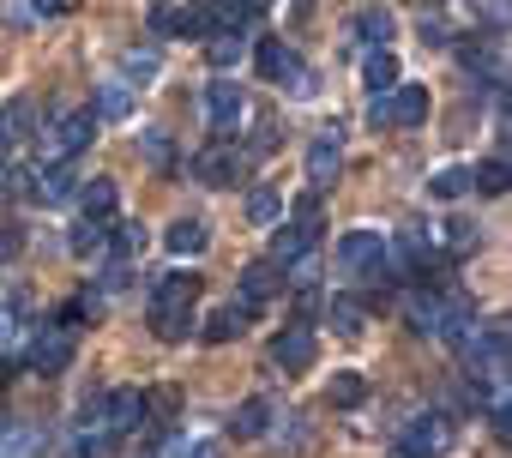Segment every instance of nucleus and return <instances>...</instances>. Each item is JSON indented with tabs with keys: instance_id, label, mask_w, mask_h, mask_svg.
Listing matches in <instances>:
<instances>
[{
	"instance_id": "1",
	"label": "nucleus",
	"mask_w": 512,
	"mask_h": 458,
	"mask_svg": "<svg viewBox=\"0 0 512 458\" xmlns=\"http://www.w3.org/2000/svg\"><path fill=\"white\" fill-rule=\"evenodd\" d=\"M314 248H320V193H302V199L290 205V223L272 236V260L290 272V266H302Z\"/></svg>"
},
{
	"instance_id": "2",
	"label": "nucleus",
	"mask_w": 512,
	"mask_h": 458,
	"mask_svg": "<svg viewBox=\"0 0 512 458\" xmlns=\"http://www.w3.org/2000/svg\"><path fill=\"white\" fill-rule=\"evenodd\" d=\"M91 139H97V109H67L37 133V163H73Z\"/></svg>"
},
{
	"instance_id": "3",
	"label": "nucleus",
	"mask_w": 512,
	"mask_h": 458,
	"mask_svg": "<svg viewBox=\"0 0 512 458\" xmlns=\"http://www.w3.org/2000/svg\"><path fill=\"white\" fill-rule=\"evenodd\" d=\"M338 272L344 278H368V284H392L386 236H380V229H350V236L338 242Z\"/></svg>"
},
{
	"instance_id": "4",
	"label": "nucleus",
	"mask_w": 512,
	"mask_h": 458,
	"mask_svg": "<svg viewBox=\"0 0 512 458\" xmlns=\"http://www.w3.org/2000/svg\"><path fill=\"white\" fill-rule=\"evenodd\" d=\"M452 416L446 410H422V416H410L404 428H398V458H440L446 446H452Z\"/></svg>"
},
{
	"instance_id": "5",
	"label": "nucleus",
	"mask_w": 512,
	"mask_h": 458,
	"mask_svg": "<svg viewBox=\"0 0 512 458\" xmlns=\"http://www.w3.org/2000/svg\"><path fill=\"white\" fill-rule=\"evenodd\" d=\"M253 61H260V79L266 85H290V91H314V73L302 67V55L278 37H260L253 43Z\"/></svg>"
},
{
	"instance_id": "6",
	"label": "nucleus",
	"mask_w": 512,
	"mask_h": 458,
	"mask_svg": "<svg viewBox=\"0 0 512 458\" xmlns=\"http://www.w3.org/2000/svg\"><path fill=\"white\" fill-rule=\"evenodd\" d=\"M73 356H79V326H67V320L55 314V320L31 338V368H37V374H67Z\"/></svg>"
},
{
	"instance_id": "7",
	"label": "nucleus",
	"mask_w": 512,
	"mask_h": 458,
	"mask_svg": "<svg viewBox=\"0 0 512 458\" xmlns=\"http://www.w3.org/2000/svg\"><path fill=\"white\" fill-rule=\"evenodd\" d=\"M145 422H151V398H145L139 386H115V392H103V428H109L115 440L145 434Z\"/></svg>"
},
{
	"instance_id": "8",
	"label": "nucleus",
	"mask_w": 512,
	"mask_h": 458,
	"mask_svg": "<svg viewBox=\"0 0 512 458\" xmlns=\"http://www.w3.org/2000/svg\"><path fill=\"white\" fill-rule=\"evenodd\" d=\"M314 356H320V338H314L308 320H296V326H284V332L272 338V368H284V374L314 368Z\"/></svg>"
},
{
	"instance_id": "9",
	"label": "nucleus",
	"mask_w": 512,
	"mask_h": 458,
	"mask_svg": "<svg viewBox=\"0 0 512 458\" xmlns=\"http://www.w3.org/2000/svg\"><path fill=\"white\" fill-rule=\"evenodd\" d=\"M241 151L229 145V139H217V145H205L187 169H193V181H205V187H235V175H241Z\"/></svg>"
},
{
	"instance_id": "10",
	"label": "nucleus",
	"mask_w": 512,
	"mask_h": 458,
	"mask_svg": "<svg viewBox=\"0 0 512 458\" xmlns=\"http://www.w3.org/2000/svg\"><path fill=\"white\" fill-rule=\"evenodd\" d=\"M151 37H211L205 0H193V7H151Z\"/></svg>"
},
{
	"instance_id": "11",
	"label": "nucleus",
	"mask_w": 512,
	"mask_h": 458,
	"mask_svg": "<svg viewBox=\"0 0 512 458\" xmlns=\"http://www.w3.org/2000/svg\"><path fill=\"white\" fill-rule=\"evenodd\" d=\"M338 169H344V145H338V127H320V139L308 145V181H314V193H326V187L338 181Z\"/></svg>"
},
{
	"instance_id": "12",
	"label": "nucleus",
	"mask_w": 512,
	"mask_h": 458,
	"mask_svg": "<svg viewBox=\"0 0 512 458\" xmlns=\"http://www.w3.org/2000/svg\"><path fill=\"white\" fill-rule=\"evenodd\" d=\"M284 284H290V272H284L278 260H253V266L241 272V302H247V308H260V302H272Z\"/></svg>"
},
{
	"instance_id": "13",
	"label": "nucleus",
	"mask_w": 512,
	"mask_h": 458,
	"mask_svg": "<svg viewBox=\"0 0 512 458\" xmlns=\"http://www.w3.org/2000/svg\"><path fill=\"white\" fill-rule=\"evenodd\" d=\"M272 422H278V404L260 392V398H241V404H235V416H229V434H235V440H260Z\"/></svg>"
},
{
	"instance_id": "14",
	"label": "nucleus",
	"mask_w": 512,
	"mask_h": 458,
	"mask_svg": "<svg viewBox=\"0 0 512 458\" xmlns=\"http://www.w3.org/2000/svg\"><path fill=\"white\" fill-rule=\"evenodd\" d=\"M205 115H211V127H217V133H229V127L247 115V97H241V85H235V79H217V85L205 91Z\"/></svg>"
},
{
	"instance_id": "15",
	"label": "nucleus",
	"mask_w": 512,
	"mask_h": 458,
	"mask_svg": "<svg viewBox=\"0 0 512 458\" xmlns=\"http://www.w3.org/2000/svg\"><path fill=\"white\" fill-rule=\"evenodd\" d=\"M386 121L392 127H422L428 121V85H392L386 91Z\"/></svg>"
},
{
	"instance_id": "16",
	"label": "nucleus",
	"mask_w": 512,
	"mask_h": 458,
	"mask_svg": "<svg viewBox=\"0 0 512 458\" xmlns=\"http://www.w3.org/2000/svg\"><path fill=\"white\" fill-rule=\"evenodd\" d=\"M73 193H79L73 163H37V187H31V199H37V205H67Z\"/></svg>"
},
{
	"instance_id": "17",
	"label": "nucleus",
	"mask_w": 512,
	"mask_h": 458,
	"mask_svg": "<svg viewBox=\"0 0 512 458\" xmlns=\"http://www.w3.org/2000/svg\"><path fill=\"white\" fill-rule=\"evenodd\" d=\"M253 314H260V308H247L241 296H235V302H223V308H217V314L205 320V344H229V338H241Z\"/></svg>"
},
{
	"instance_id": "18",
	"label": "nucleus",
	"mask_w": 512,
	"mask_h": 458,
	"mask_svg": "<svg viewBox=\"0 0 512 458\" xmlns=\"http://www.w3.org/2000/svg\"><path fill=\"white\" fill-rule=\"evenodd\" d=\"M151 332L163 344H181L193 332V302H151Z\"/></svg>"
},
{
	"instance_id": "19",
	"label": "nucleus",
	"mask_w": 512,
	"mask_h": 458,
	"mask_svg": "<svg viewBox=\"0 0 512 458\" xmlns=\"http://www.w3.org/2000/svg\"><path fill=\"white\" fill-rule=\"evenodd\" d=\"M163 242H169V254H205L211 248V229H205V217H175L169 229H163Z\"/></svg>"
},
{
	"instance_id": "20",
	"label": "nucleus",
	"mask_w": 512,
	"mask_h": 458,
	"mask_svg": "<svg viewBox=\"0 0 512 458\" xmlns=\"http://www.w3.org/2000/svg\"><path fill=\"white\" fill-rule=\"evenodd\" d=\"M79 211L85 217H115V205H121V187L109 181V175H91V181H79Z\"/></svg>"
},
{
	"instance_id": "21",
	"label": "nucleus",
	"mask_w": 512,
	"mask_h": 458,
	"mask_svg": "<svg viewBox=\"0 0 512 458\" xmlns=\"http://www.w3.org/2000/svg\"><path fill=\"white\" fill-rule=\"evenodd\" d=\"M31 133H37V97H13L7 109H0V145L31 139Z\"/></svg>"
},
{
	"instance_id": "22",
	"label": "nucleus",
	"mask_w": 512,
	"mask_h": 458,
	"mask_svg": "<svg viewBox=\"0 0 512 458\" xmlns=\"http://www.w3.org/2000/svg\"><path fill=\"white\" fill-rule=\"evenodd\" d=\"M247 49H253V37H247V31H223V37H205V61H211L217 73H229V67H235Z\"/></svg>"
},
{
	"instance_id": "23",
	"label": "nucleus",
	"mask_w": 512,
	"mask_h": 458,
	"mask_svg": "<svg viewBox=\"0 0 512 458\" xmlns=\"http://www.w3.org/2000/svg\"><path fill=\"white\" fill-rule=\"evenodd\" d=\"M43 428H19V422H7L0 428V458H43Z\"/></svg>"
},
{
	"instance_id": "24",
	"label": "nucleus",
	"mask_w": 512,
	"mask_h": 458,
	"mask_svg": "<svg viewBox=\"0 0 512 458\" xmlns=\"http://www.w3.org/2000/svg\"><path fill=\"white\" fill-rule=\"evenodd\" d=\"M356 31H362V43H374V49H392V31H398V19H392L386 7H362V13H356Z\"/></svg>"
},
{
	"instance_id": "25",
	"label": "nucleus",
	"mask_w": 512,
	"mask_h": 458,
	"mask_svg": "<svg viewBox=\"0 0 512 458\" xmlns=\"http://www.w3.org/2000/svg\"><path fill=\"white\" fill-rule=\"evenodd\" d=\"M73 254H109V217H79V229H73Z\"/></svg>"
},
{
	"instance_id": "26",
	"label": "nucleus",
	"mask_w": 512,
	"mask_h": 458,
	"mask_svg": "<svg viewBox=\"0 0 512 458\" xmlns=\"http://www.w3.org/2000/svg\"><path fill=\"white\" fill-rule=\"evenodd\" d=\"M362 79H368V91H374V97H386V91L398 85V55H392V49H374V55H368V67H362Z\"/></svg>"
},
{
	"instance_id": "27",
	"label": "nucleus",
	"mask_w": 512,
	"mask_h": 458,
	"mask_svg": "<svg viewBox=\"0 0 512 458\" xmlns=\"http://www.w3.org/2000/svg\"><path fill=\"white\" fill-rule=\"evenodd\" d=\"M127 115H133V85L109 79V85L97 91V121H127Z\"/></svg>"
},
{
	"instance_id": "28",
	"label": "nucleus",
	"mask_w": 512,
	"mask_h": 458,
	"mask_svg": "<svg viewBox=\"0 0 512 458\" xmlns=\"http://www.w3.org/2000/svg\"><path fill=\"white\" fill-rule=\"evenodd\" d=\"M151 302H199V278L193 272H163L151 284Z\"/></svg>"
},
{
	"instance_id": "29",
	"label": "nucleus",
	"mask_w": 512,
	"mask_h": 458,
	"mask_svg": "<svg viewBox=\"0 0 512 458\" xmlns=\"http://www.w3.org/2000/svg\"><path fill=\"white\" fill-rule=\"evenodd\" d=\"M326 320H332V332L356 338V332H362V320H368V308H362L356 296H332V302H326Z\"/></svg>"
},
{
	"instance_id": "30",
	"label": "nucleus",
	"mask_w": 512,
	"mask_h": 458,
	"mask_svg": "<svg viewBox=\"0 0 512 458\" xmlns=\"http://www.w3.org/2000/svg\"><path fill=\"white\" fill-rule=\"evenodd\" d=\"M157 67H163L157 49H127L121 55V85H145V79H157Z\"/></svg>"
},
{
	"instance_id": "31",
	"label": "nucleus",
	"mask_w": 512,
	"mask_h": 458,
	"mask_svg": "<svg viewBox=\"0 0 512 458\" xmlns=\"http://www.w3.org/2000/svg\"><path fill=\"white\" fill-rule=\"evenodd\" d=\"M326 398H332L338 410H356V404L368 398V380H362L356 368H338V374H332V392H326Z\"/></svg>"
},
{
	"instance_id": "32",
	"label": "nucleus",
	"mask_w": 512,
	"mask_h": 458,
	"mask_svg": "<svg viewBox=\"0 0 512 458\" xmlns=\"http://www.w3.org/2000/svg\"><path fill=\"white\" fill-rule=\"evenodd\" d=\"M247 217H253V223H278V217H284V193H278V187H253V193H247Z\"/></svg>"
},
{
	"instance_id": "33",
	"label": "nucleus",
	"mask_w": 512,
	"mask_h": 458,
	"mask_svg": "<svg viewBox=\"0 0 512 458\" xmlns=\"http://www.w3.org/2000/svg\"><path fill=\"white\" fill-rule=\"evenodd\" d=\"M109 452H115V434H109V428H79L73 458H109Z\"/></svg>"
},
{
	"instance_id": "34",
	"label": "nucleus",
	"mask_w": 512,
	"mask_h": 458,
	"mask_svg": "<svg viewBox=\"0 0 512 458\" xmlns=\"http://www.w3.org/2000/svg\"><path fill=\"white\" fill-rule=\"evenodd\" d=\"M109 248H115L121 260H133V254L145 248V229H139V223H109Z\"/></svg>"
},
{
	"instance_id": "35",
	"label": "nucleus",
	"mask_w": 512,
	"mask_h": 458,
	"mask_svg": "<svg viewBox=\"0 0 512 458\" xmlns=\"http://www.w3.org/2000/svg\"><path fill=\"white\" fill-rule=\"evenodd\" d=\"M470 187H476V193H506V163H500V157L476 163V169H470Z\"/></svg>"
},
{
	"instance_id": "36",
	"label": "nucleus",
	"mask_w": 512,
	"mask_h": 458,
	"mask_svg": "<svg viewBox=\"0 0 512 458\" xmlns=\"http://www.w3.org/2000/svg\"><path fill=\"white\" fill-rule=\"evenodd\" d=\"M428 193H434V199H464V193H470V169H440V175L428 181Z\"/></svg>"
},
{
	"instance_id": "37",
	"label": "nucleus",
	"mask_w": 512,
	"mask_h": 458,
	"mask_svg": "<svg viewBox=\"0 0 512 458\" xmlns=\"http://www.w3.org/2000/svg\"><path fill=\"white\" fill-rule=\"evenodd\" d=\"M139 151H145V163H151V169H169V163H175L169 133H139Z\"/></svg>"
},
{
	"instance_id": "38",
	"label": "nucleus",
	"mask_w": 512,
	"mask_h": 458,
	"mask_svg": "<svg viewBox=\"0 0 512 458\" xmlns=\"http://www.w3.org/2000/svg\"><path fill=\"white\" fill-rule=\"evenodd\" d=\"M19 332H25V302H0V350L19 344Z\"/></svg>"
},
{
	"instance_id": "39",
	"label": "nucleus",
	"mask_w": 512,
	"mask_h": 458,
	"mask_svg": "<svg viewBox=\"0 0 512 458\" xmlns=\"http://www.w3.org/2000/svg\"><path fill=\"white\" fill-rule=\"evenodd\" d=\"M25 242H31V236H25L19 223H0V266H13V260L25 254Z\"/></svg>"
},
{
	"instance_id": "40",
	"label": "nucleus",
	"mask_w": 512,
	"mask_h": 458,
	"mask_svg": "<svg viewBox=\"0 0 512 458\" xmlns=\"http://www.w3.org/2000/svg\"><path fill=\"white\" fill-rule=\"evenodd\" d=\"M476 248V223H446V254H470Z\"/></svg>"
},
{
	"instance_id": "41",
	"label": "nucleus",
	"mask_w": 512,
	"mask_h": 458,
	"mask_svg": "<svg viewBox=\"0 0 512 458\" xmlns=\"http://www.w3.org/2000/svg\"><path fill=\"white\" fill-rule=\"evenodd\" d=\"M422 43L446 49V43H452V37H446V19H428V13H422Z\"/></svg>"
},
{
	"instance_id": "42",
	"label": "nucleus",
	"mask_w": 512,
	"mask_h": 458,
	"mask_svg": "<svg viewBox=\"0 0 512 458\" xmlns=\"http://www.w3.org/2000/svg\"><path fill=\"white\" fill-rule=\"evenodd\" d=\"M181 458H223V446H217V440H187Z\"/></svg>"
},
{
	"instance_id": "43",
	"label": "nucleus",
	"mask_w": 512,
	"mask_h": 458,
	"mask_svg": "<svg viewBox=\"0 0 512 458\" xmlns=\"http://www.w3.org/2000/svg\"><path fill=\"white\" fill-rule=\"evenodd\" d=\"M31 7H37L43 19H55V13H67V0H31Z\"/></svg>"
},
{
	"instance_id": "44",
	"label": "nucleus",
	"mask_w": 512,
	"mask_h": 458,
	"mask_svg": "<svg viewBox=\"0 0 512 458\" xmlns=\"http://www.w3.org/2000/svg\"><path fill=\"white\" fill-rule=\"evenodd\" d=\"M13 181V169H7V145H0V187H7Z\"/></svg>"
}]
</instances>
